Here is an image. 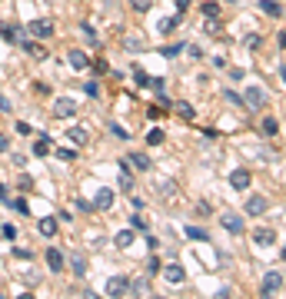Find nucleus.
Wrapping results in <instances>:
<instances>
[{"mask_svg":"<svg viewBox=\"0 0 286 299\" xmlns=\"http://www.w3.org/2000/svg\"><path fill=\"white\" fill-rule=\"evenodd\" d=\"M160 259H156V256H146V263H143V269H146V276H156V273H160Z\"/></svg>","mask_w":286,"mask_h":299,"instance_id":"obj_26","label":"nucleus"},{"mask_svg":"<svg viewBox=\"0 0 286 299\" xmlns=\"http://www.w3.org/2000/svg\"><path fill=\"white\" fill-rule=\"evenodd\" d=\"M113 199H117V193H113V189H97V196H93V210H110L113 206Z\"/></svg>","mask_w":286,"mask_h":299,"instance_id":"obj_8","label":"nucleus"},{"mask_svg":"<svg viewBox=\"0 0 286 299\" xmlns=\"http://www.w3.org/2000/svg\"><path fill=\"white\" fill-rule=\"evenodd\" d=\"M253 243H256V246H273V243H276V230H270V226H260V230H253Z\"/></svg>","mask_w":286,"mask_h":299,"instance_id":"obj_10","label":"nucleus"},{"mask_svg":"<svg viewBox=\"0 0 286 299\" xmlns=\"http://www.w3.org/2000/svg\"><path fill=\"white\" fill-rule=\"evenodd\" d=\"M163 136H166L163 130H150V133H146V143H150V146H160V143H163Z\"/></svg>","mask_w":286,"mask_h":299,"instance_id":"obj_31","label":"nucleus"},{"mask_svg":"<svg viewBox=\"0 0 286 299\" xmlns=\"http://www.w3.org/2000/svg\"><path fill=\"white\" fill-rule=\"evenodd\" d=\"M83 90H87V97H97V93H100L97 83H83Z\"/></svg>","mask_w":286,"mask_h":299,"instance_id":"obj_47","label":"nucleus"},{"mask_svg":"<svg viewBox=\"0 0 286 299\" xmlns=\"http://www.w3.org/2000/svg\"><path fill=\"white\" fill-rule=\"evenodd\" d=\"M0 199H7V186L3 183H0Z\"/></svg>","mask_w":286,"mask_h":299,"instance_id":"obj_51","label":"nucleus"},{"mask_svg":"<svg viewBox=\"0 0 286 299\" xmlns=\"http://www.w3.org/2000/svg\"><path fill=\"white\" fill-rule=\"evenodd\" d=\"M130 226H133V230H140V233H146V226H150V223L143 220V216H140V210H137V213L130 216Z\"/></svg>","mask_w":286,"mask_h":299,"instance_id":"obj_29","label":"nucleus"},{"mask_svg":"<svg viewBox=\"0 0 286 299\" xmlns=\"http://www.w3.org/2000/svg\"><path fill=\"white\" fill-rule=\"evenodd\" d=\"M13 256H17V259H33V253L23 249V246H13Z\"/></svg>","mask_w":286,"mask_h":299,"instance_id":"obj_39","label":"nucleus"},{"mask_svg":"<svg viewBox=\"0 0 286 299\" xmlns=\"http://www.w3.org/2000/svg\"><path fill=\"white\" fill-rule=\"evenodd\" d=\"M280 289H283V273H280V269H270L263 276V283H260V296H273Z\"/></svg>","mask_w":286,"mask_h":299,"instance_id":"obj_2","label":"nucleus"},{"mask_svg":"<svg viewBox=\"0 0 286 299\" xmlns=\"http://www.w3.org/2000/svg\"><path fill=\"white\" fill-rule=\"evenodd\" d=\"M260 7H263L266 17H283V3L280 0H260Z\"/></svg>","mask_w":286,"mask_h":299,"instance_id":"obj_18","label":"nucleus"},{"mask_svg":"<svg viewBox=\"0 0 286 299\" xmlns=\"http://www.w3.org/2000/svg\"><path fill=\"white\" fill-rule=\"evenodd\" d=\"M23 50H27V57H33V60H44V47L40 44H33V40H23Z\"/></svg>","mask_w":286,"mask_h":299,"instance_id":"obj_22","label":"nucleus"},{"mask_svg":"<svg viewBox=\"0 0 286 299\" xmlns=\"http://www.w3.org/2000/svg\"><path fill=\"white\" fill-rule=\"evenodd\" d=\"M10 206H13V210H17V213H23V216L30 213V210H27V203H23V199H10Z\"/></svg>","mask_w":286,"mask_h":299,"instance_id":"obj_42","label":"nucleus"},{"mask_svg":"<svg viewBox=\"0 0 286 299\" xmlns=\"http://www.w3.org/2000/svg\"><path fill=\"white\" fill-rule=\"evenodd\" d=\"M67 136H70V140H73L77 146H83V143H87V130H83V126H73V130L67 133Z\"/></svg>","mask_w":286,"mask_h":299,"instance_id":"obj_27","label":"nucleus"},{"mask_svg":"<svg viewBox=\"0 0 286 299\" xmlns=\"http://www.w3.org/2000/svg\"><path fill=\"white\" fill-rule=\"evenodd\" d=\"M47 266H50V273H60V269H64V253H60L57 246L47 249Z\"/></svg>","mask_w":286,"mask_h":299,"instance_id":"obj_14","label":"nucleus"},{"mask_svg":"<svg viewBox=\"0 0 286 299\" xmlns=\"http://www.w3.org/2000/svg\"><path fill=\"white\" fill-rule=\"evenodd\" d=\"M70 269H73V276H87V256L80 253V249L70 256Z\"/></svg>","mask_w":286,"mask_h":299,"instance_id":"obj_17","label":"nucleus"},{"mask_svg":"<svg viewBox=\"0 0 286 299\" xmlns=\"http://www.w3.org/2000/svg\"><path fill=\"white\" fill-rule=\"evenodd\" d=\"M176 7H180V13H183V10L190 7V0H176Z\"/></svg>","mask_w":286,"mask_h":299,"instance_id":"obj_50","label":"nucleus"},{"mask_svg":"<svg viewBox=\"0 0 286 299\" xmlns=\"http://www.w3.org/2000/svg\"><path fill=\"white\" fill-rule=\"evenodd\" d=\"M20 189H23V193H30V189H33V179L27 177V173H23V177H20Z\"/></svg>","mask_w":286,"mask_h":299,"instance_id":"obj_44","label":"nucleus"},{"mask_svg":"<svg viewBox=\"0 0 286 299\" xmlns=\"http://www.w3.org/2000/svg\"><path fill=\"white\" fill-rule=\"evenodd\" d=\"M160 273H163V276H166V283H173V286H180V283L187 279V273H183V266H180V263L160 266Z\"/></svg>","mask_w":286,"mask_h":299,"instance_id":"obj_7","label":"nucleus"},{"mask_svg":"<svg viewBox=\"0 0 286 299\" xmlns=\"http://www.w3.org/2000/svg\"><path fill=\"white\" fill-rule=\"evenodd\" d=\"M170 107H173V110L180 113V117H183V120H193V117H197V110H193V107H190L187 100H176V103H170Z\"/></svg>","mask_w":286,"mask_h":299,"instance_id":"obj_20","label":"nucleus"},{"mask_svg":"<svg viewBox=\"0 0 286 299\" xmlns=\"http://www.w3.org/2000/svg\"><path fill=\"white\" fill-rule=\"evenodd\" d=\"M54 30H57V23L50 20V17H40V20H30V23H27V33H30V37H37V40L54 37Z\"/></svg>","mask_w":286,"mask_h":299,"instance_id":"obj_1","label":"nucleus"},{"mask_svg":"<svg viewBox=\"0 0 286 299\" xmlns=\"http://www.w3.org/2000/svg\"><path fill=\"white\" fill-rule=\"evenodd\" d=\"M207 33H213V37H216V33H220V23H216V20H210V17H207Z\"/></svg>","mask_w":286,"mask_h":299,"instance_id":"obj_45","label":"nucleus"},{"mask_svg":"<svg viewBox=\"0 0 286 299\" xmlns=\"http://www.w3.org/2000/svg\"><path fill=\"white\" fill-rule=\"evenodd\" d=\"M50 150H54V140H50V136L44 133V136H40V140L33 143V156H47Z\"/></svg>","mask_w":286,"mask_h":299,"instance_id":"obj_19","label":"nucleus"},{"mask_svg":"<svg viewBox=\"0 0 286 299\" xmlns=\"http://www.w3.org/2000/svg\"><path fill=\"white\" fill-rule=\"evenodd\" d=\"M127 163H130L133 170H140V173L153 170V163H150V156H146V153H130V156H127Z\"/></svg>","mask_w":286,"mask_h":299,"instance_id":"obj_13","label":"nucleus"},{"mask_svg":"<svg viewBox=\"0 0 286 299\" xmlns=\"http://www.w3.org/2000/svg\"><path fill=\"white\" fill-rule=\"evenodd\" d=\"M130 293V279L127 276H110L107 279V296H127Z\"/></svg>","mask_w":286,"mask_h":299,"instance_id":"obj_6","label":"nucleus"},{"mask_svg":"<svg viewBox=\"0 0 286 299\" xmlns=\"http://www.w3.org/2000/svg\"><path fill=\"white\" fill-rule=\"evenodd\" d=\"M133 80H137V87H150V77H146V70H140V66H133Z\"/></svg>","mask_w":286,"mask_h":299,"instance_id":"obj_30","label":"nucleus"},{"mask_svg":"<svg viewBox=\"0 0 286 299\" xmlns=\"http://www.w3.org/2000/svg\"><path fill=\"white\" fill-rule=\"evenodd\" d=\"M220 223H223V230H230V233H243V220L236 216V213H223Z\"/></svg>","mask_w":286,"mask_h":299,"instance_id":"obj_16","label":"nucleus"},{"mask_svg":"<svg viewBox=\"0 0 286 299\" xmlns=\"http://www.w3.org/2000/svg\"><path fill=\"white\" fill-rule=\"evenodd\" d=\"M156 193H160L163 199H170V196L176 193V183H173V179H160V186H156Z\"/></svg>","mask_w":286,"mask_h":299,"instance_id":"obj_23","label":"nucleus"},{"mask_svg":"<svg viewBox=\"0 0 286 299\" xmlns=\"http://www.w3.org/2000/svg\"><path fill=\"white\" fill-rule=\"evenodd\" d=\"M0 113H10V103H7V97L0 93Z\"/></svg>","mask_w":286,"mask_h":299,"instance_id":"obj_49","label":"nucleus"},{"mask_svg":"<svg viewBox=\"0 0 286 299\" xmlns=\"http://www.w3.org/2000/svg\"><path fill=\"white\" fill-rule=\"evenodd\" d=\"M57 160H77V150H67V146H57Z\"/></svg>","mask_w":286,"mask_h":299,"instance_id":"obj_33","label":"nucleus"},{"mask_svg":"<svg viewBox=\"0 0 286 299\" xmlns=\"http://www.w3.org/2000/svg\"><path fill=\"white\" fill-rule=\"evenodd\" d=\"M0 37H3L7 44H17V37H20V27H17V23H10V20H3V23H0Z\"/></svg>","mask_w":286,"mask_h":299,"instance_id":"obj_15","label":"nucleus"},{"mask_svg":"<svg viewBox=\"0 0 286 299\" xmlns=\"http://www.w3.org/2000/svg\"><path fill=\"white\" fill-rule=\"evenodd\" d=\"M240 100H243V107H253V110L266 107V93L260 87H246V97H240Z\"/></svg>","mask_w":286,"mask_h":299,"instance_id":"obj_5","label":"nucleus"},{"mask_svg":"<svg viewBox=\"0 0 286 299\" xmlns=\"http://www.w3.org/2000/svg\"><path fill=\"white\" fill-rule=\"evenodd\" d=\"M17 133H20V136H30V123L20 120V123H17Z\"/></svg>","mask_w":286,"mask_h":299,"instance_id":"obj_46","label":"nucleus"},{"mask_svg":"<svg viewBox=\"0 0 286 299\" xmlns=\"http://www.w3.org/2000/svg\"><path fill=\"white\" fill-rule=\"evenodd\" d=\"M183 233H187V239H200V243H207V239H210V233L200 230V226H187Z\"/></svg>","mask_w":286,"mask_h":299,"instance_id":"obj_24","label":"nucleus"},{"mask_svg":"<svg viewBox=\"0 0 286 299\" xmlns=\"http://www.w3.org/2000/svg\"><path fill=\"white\" fill-rule=\"evenodd\" d=\"M80 30H83V37H87L90 44H97V30H93V27H90V23H83V27H80Z\"/></svg>","mask_w":286,"mask_h":299,"instance_id":"obj_37","label":"nucleus"},{"mask_svg":"<svg viewBox=\"0 0 286 299\" xmlns=\"http://www.w3.org/2000/svg\"><path fill=\"white\" fill-rule=\"evenodd\" d=\"M67 60H70V66H73V70H87V66L93 63L83 50H70V54H67Z\"/></svg>","mask_w":286,"mask_h":299,"instance_id":"obj_12","label":"nucleus"},{"mask_svg":"<svg viewBox=\"0 0 286 299\" xmlns=\"http://www.w3.org/2000/svg\"><path fill=\"white\" fill-rule=\"evenodd\" d=\"M7 146H10V136H3V133H0V153H7Z\"/></svg>","mask_w":286,"mask_h":299,"instance_id":"obj_48","label":"nucleus"},{"mask_svg":"<svg viewBox=\"0 0 286 299\" xmlns=\"http://www.w3.org/2000/svg\"><path fill=\"white\" fill-rule=\"evenodd\" d=\"M200 10H203V17H210V20H216V17H220V3H216V0H207V3H203Z\"/></svg>","mask_w":286,"mask_h":299,"instance_id":"obj_25","label":"nucleus"},{"mask_svg":"<svg viewBox=\"0 0 286 299\" xmlns=\"http://www.w3.org/2000/svg\"><path fill=\"white\" fill-rule=\"evenodd\" d=\"M250 183H253V177H250V170H246V166H236V170L230 173V186L233 189L246 193V189H250Z\"/></svg>","mask_w":286,"mask_h":299,"instance_id":"obj_3","label":"nucleus"},{"mask_svg":"<svg viewBox=\"0 0 286 299\" xmlns=\"http://www.w3.org/2000/svg\"><path fill=\"white\" fill-rule=\"evenodd\" d=\"M176 27H180V17H163V20H160V30L163 33H173Z\"/></svg>","mask_w":286,"mask_h":299,"instance_id":"obj_28","label":"nucleus"},{"mask_svg":"<svg viewBox=\"0 0 286 299\" xmlns=\"http://www.w3.org/2000/svg\"><path fill=\"white\" fill-rule=\"evenodd\" d=\"M113 243H117V249H130L133 246V230H123L113 236Z\"/></svg>","mask_w":286,"mask_h":299,"instance_id":"obj_21","label":"nucleus"},{"mask_svg":"<svg viewBox=\"0 0 286 299\" xmlns=\"http://www.w3.org/2000/svg\"><path fill=\"white\" fill-rule=\"evenodd\" d=\"M77 210H80V213H93V203H87V199L80 196V199H77Z\"/></svg>","mask_w":286,"mask_h":299,"instance_id":"obj_43","label":"nucleus"},{"mask_svg":"<svg viewBox=\"0 0 286 299\" xmlns=\"http://www.w3.org/2000/svg\"><path fill=\"white\" fill-rule=\"evenodd\" d=\"M73 113H77V103H73L70 97H60V100H54V117H57V120H70Z\"/></svg>","mask_w":286,"mask_h":299,"instance_id":"obj_4","label":"nucleus"},{"mask_svg":"<svg viewBox=\"0 0 286 299\" xmlns=\"http://www.w3.org/2000/svg\"><path fill=\"white\" fill-rule=\"evenodd\" d=\"M130 7H133L137 13H146L150 7H153V0H130Z\"/></svg>","mask_w":286,"mask_h":299,"instance_id":"obj_32","label":"nucleus"},{"mask_svg":"<svg viewBox=\"0 0 286 299\" xmlns=\"http://www.w3.org/2000/svg\"><path fill=\"white\" fill-rule=\"evenodd\" d=\"M180 50H183V44H173V47H163V50H160V57H173V54H180Z\"/></svg>","mask_w":286,"mask_h":299,"instance_id":"obj_40","label":"nucleus"},{"mask_svg":"<svg viewBox=\"0 0 286 299\" xmlns=\"http://www.w3.org/2000/svg\"><path fill=\"white\" fill-rule=\"evenodd\" d=\"M37 233H40L44 239L57 236V216H40V220H37Z\"/></svg>","mask_w":286,"mask_h":299,"instance_id":"obj_9","label":"nucleus"},{"mask_svg":"<svg viewBox=\"0 0 286 299\" xmlns=\"http://www.w3.org/2000/svg\"><path fill=\"white\" fill-rule=\"evenodd\" d=\"M183 50H187V54L193 57V60H200V57H203V50H200L197 44H187V47H183Z\"/></svg>","mask_w":286,"mask_h":299,"instance_id":"obj_41","label":"nucleus"},{"mask_svg":"<svg viewBox=\"0 0 286 299\" xmlns=\"http://www.w3.org/2000/svg\"><path fill=\"white\" fill-rule=\"evenodd\" d=\"M266 206H270V203H266L263 196H250L246 199V216H263Z\"/></svg>","mask_w":286,"mask_h":299,"instance_id":"obj_11","label":"nucleus"},{"mask_svg":"<svg viewBox=\"0 0 286 299\" xmlns=\"http://www.w3.org/2000/svg\"><path fill=\"white\" fill-rule=\"evenodd\" d=\"M263 133H270V136H276V133H280V123H276L273 117H266V120H263Z\"/></svg>","mask_w":286,"mask_h":299,"instance_id":"obj_34","label":"nucleus"},{"mask_svg":"<svg viewBox=\"0 0 286 299\" xmlns=\"http://www.w3.org/2000/svg\"><path fill=\"white\" fill-rule=\"evenodd\" d=\"M3 239H17V226L13 223H3Z\"/></svg>","mask_w":286,"mask_h":299,"instance_id":"obj_38","label":"nucleus"},{"mask_svg":"<svg viewBox=\"0 0 286 299\" xmlns=\"http://www.w3.org/2000/svg\"><path fill=\"white\" fill-rule=\"evenodd\" d=\"M163 113H170V110H166V107H146V117H150V120H160Z\"/></svg>","mask_w":286,"mask_h":299,"instance_id":"obj_36","label":"nucleus"},{"mask_svg":"<svg viewBox=\"0 0 286 299\" xmlns=\"http://www.w3.org/2000/svg\"><path fill=\"white\" fill-rule=\"evenodd\" d=\"M110 133L117 136V140H130V133H127V126H120V123H110Z\"/></svg>","mask_w":286,"mask_h":299,"instance_id":"obj_35","label":"nucleus"}]
</instances>
